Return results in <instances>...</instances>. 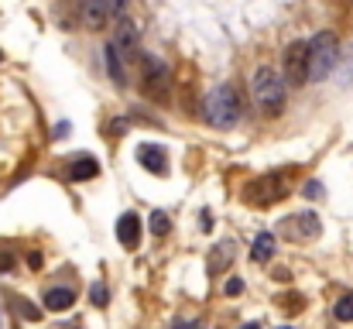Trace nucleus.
Wrapping results in <instances>:
<instances>
[{"instance_id": "nucleus-11", "label": "nucleus", "mask_w": 353, "mask_h": 329, "mask_svg": "<svg viewBox=\"0 0 353 329\" xmlns=\"http://www.w3.org/2000/svg\"><path fill=\"white\" fill-rule=\"evenodd\" d=\"M83 21H86V28H93V31H100L107 21H114L110 10H107V0H83Z\"/></svg>"}, {"instance_id": "nucleus-7", "label": "nucleus", "mask_w": 353, "mask_h": 329, "mask_svg": "<svg viewBox=\"0 0 353 329\" xmlns=\"http://www.w3.org/2000/svg\"><path fill=\"white\" fill-rule=\"evenodd\" d=\"M110 41L117 45V52L123 55V62H134V59H141V38H137V24H134L130 17H120Z\"/></svg>"}, {"instance_id": "nucleus-19", "label": "nucleus", "mask_w": 353, "mask_h": 329, "mask_svg": "<svg viewBox=\"0 0 353 329\" xmlns=\"http://www.w3.org/2000/svg\"><path fill=\"white\" fill-rule=\"evenodd\" d=\"M14 264H17V257H14V250H10V247H0V275H7V271H14Z\"/></svg>"}, {"instance_id": "nucleus-26", "label": "nucleus", "mask_w": 353, "mask_h": 329, "mask_svg": "<svg viewBox=\"0 0 353 329\" xmlns=\"http://www.w3.org/2000/svg\"><path fill=\"white\" fill-rule=\"evenodd\" d=\"M175 329H203V323H175Z\"/></svg>"}, {"instance_id": "nucleus-20", "label": "nucleus", "mask_w": 353, "mask_h": 329, "mask_svg": "<svg viewBox=\"0 0 353 329\" xmlns=\"http://www.w3.org/2000/svg\"><path fill=\"white\" fill-rule=\"evenodd\" d=\"M278 306H285L288 312H302V295H295V292H292V295L278 299Z\"/></svg>"}, {"instance_id": "nucleus-3", "label": "nucleus", "mask_w": 353, "mask_h": 329, "mask_svg": "<svg viewBox=\"0 0 353 329\" xmlns=\"http://www.w3.org/2000/svg\"><path fill=\"white\" fill-rule=\"evenodd\" d=\"M309 48H312L309 83H323L340 62V38H336V31H319L309 38Z\"/></svg>"}, {"instance_id": "nucleus-28", "label": "nucleus", "mask_w": 353, "mask_h": 329, "mask_svg": "<svg viewBox=\"0 0 353 329\" xmlns=\"http://www.w3.org/2000/svg\"><path fill=\"white\" fill-rule=\"evenodd\" d=\"M278 329H295V326H278Z\"/></svg>"}, {"instance_id": "nucleus-16", "label": "nucleus", "mask_w": 353, "mask_h": 329, "mask_svg": "<svg viewBox=\"0 0 353 329\" xmlns=\"http://www.w3.org/2000/svg\"><path fill=\"white\" fill-rule=\"evenodd\" d=\"M148 226H151V233L154 237H168V230H172V219L165 210H154L151 217H148Z\"/></svg>"}, {"instance_id": "nucleus-13", "label": "nucleus", "mask_w": 353, "mask_h": 329, "mask_svg": "<svg viewBox=\"0 0 353 329\" xmlns=\"http://www.w3.org/2000/svg\"><path fill=\"white\" fill-rule=\"evenodd\" d=\"M41 302H45L48 312H65V309L76 306V288H48Z\"/></svg>"}, {"instance_id": "nucleus-15", "label": "nucleus", "mask_w": 353, "mask_h": 329, "mask_svg": "<svg viewBox=\"0 0 353 329\" xmlns=\"http://www.w3.org/2000/svg\"><path fill=\"white\" fill-rule=\"evenodd\" d=\"M295 223V230H299V237H319V217L316 213H299V217H292Z\"/></svg>"}, {"instance_id": "nucleus-1", "label": "nucleus", "mask_w": 353, "mask_h": 329, "mask_svg": "<svg viewBox=\"0 0 353 329\" xmlns=\"http://www.w3.org/2000/svg\"><path fill=\"white\" fill-rule=\"evenodd\" d=\"M250 97L261 113L268 117H278L285 110V100H288V79L285 72H278L274 66H261L250 79Z\"/></svg>"}, {"instance_id": "nucleus-22", "label": "nucleus", "mask_w": 353, "mask_h": 329, "mask_svg": "<svg viewBox=\"0 0 353 329\" xmlns=\"http://www.w3.org/2000/svg\"><path fill=\"white\" fill-rule=\"evenodd\" d=\"M17 309H21V316H24V319H34V323H38V316H41V312H38L34 306H28L24 299H17Z\"/></svg>"}, {"instance_id": "nucleus-14", "label": "nucleus", "mask_w": 353, "mask_h": 329, "mask_svg": "<svg viewBox=\"0 0 353 329\" xmlns=\"http://www.w3.org/2000/svg\"><path fill=\"white\" fill-rule=\"evenodd\" d=\"M250 257H254L257 264L271 261V257H274V233H257L254 243H250Z\"/></svg>"}, {"instance_id": "nucleus-12", "label": "nucleus", "mask_w": 353, "mask_h": 329, "mask_svg": "<svg viewBox=\"0 0 353 329\" xmlns=\"http://www.w3.org/2000/svg\"><path fill=\"white\" fill-rule=\"evenodd\" d=\"M100 175V161L93 158V154H79L72 165H69V179L72 182H90V179H97Z\"/></svg>"}, {"instance_id": "nucleus-4", "label": "nucleus", "mask_w": 353, "mask_h": 329, "mask_svg": "<svg viewBox=\"0 0 353 329\" xmlns=\"http://www.w3.org/2000/svg\"><path fill=\"white\" fill-rule=\"evenodd\" d=\"M141 93L148 100H165L172 93V69L158 59V55H141Z\"/></svg>"}, {"instance_id": "nucleus-5", "label": "nucleus", "mask_w": 353, "mask_h": 329, "mask_svg": "<svg viewBox=\"0 0 353 329\" xmlns=\"http://www.w3.org/2000/svg\"><path fill=\"white\" fill-rule=\"evenodd\" d=\"M309 66H312V48H309L305 38H295L281 55V72H285L288 86H305L309 83Z\"/></svg>"}, {"instance_id": "nucleus-27", "label": "nucleus", "mask_w": 353, "mask_h": 329, "mask_svg": "<svg viewBox=\"0 0 353 329\" xmlns=\"http://www.w3.org/2000/svg\"><path fill=\"white\" fill-rule=\"evenodd\" d=\"M240 329H261V326L257 323H247V326H240Z\"/></svg>"}, {"instance_id": "nucleus-25", "label": "nucleus", "mask_w": 353, "mask_h": 329, "mask_svg": "<svg viewBox=\"0 0 353 329\" xmlns=\"http://www.w3.org/2000/svg\"><path fill=\"white\" fill-rule=\"evenodd\" d=\"M28 264H31V268H38V264H41V254H38V250H31V254H28Z\"/></svg>"}, {"instance_id": "nucleus-17", "label": "nucleus", "mask_w": 353, "mask_h": 329, "mask_svg": "<svg viewBox=\"0 0 353 329\" xmlns=\"http://www.w3.org/2000/svg\"><path fill=\"white\" fill-rule=\"evenodd\" d=\"M333 316H336L340 323H353V292H350V295H343V299H336Z\"/></svg>"}, {"instance_id": "nucleus-9", "label": "nucleus", "mask_w": 353, "mask_h": 329, "mask_svg": "<svg viewBox=\"0 0 353 329\" xmlns=\"http://www.w3.org/2000/svg\"><path fill=\"white\" fill-rule=\"evenodd\" d=\"M103 62H107V76H110V83H114L117 90H123V86H127V66H123V55L117 52L114 41L103 45Z\"/></svg>"}, {"instance_id": "nucleus-2", "label": "nucleus", "mask_w": 353, "mask_h": 329, "mask_svg": "<svg viewBox=\"0 0 353 329\" xmlns=\"http://www.w3.org/2000/svg\"><path fill=\"white\" fill-rule=\"evenodd\" d=\"M203 120L216 130H230L240 120V93L234 83H220L206 93L203 100Z\"/></svg>"}, {"instance_id": "nucleus-24", "label": "nucleus", "mask_w": 353, "mask_h": 329, "mask_svg": "<svg viewBox=\"0 0 353 329\" xmlns=\"http://www.w3.org/2000/svg\"><path fill=\"white\" fill-rule=\"evenodd\" d=\"M240 292H243V281H240V278H230V281H227V295H240Z\"/></svg>"}, {"instance_id": "nucleus-18", "label": "nucleus", "mask_w": 353, "mask_h": 329, "mask_svg": "<svg viewBox=\"0 0 353 329\" xmlns=\"http://www.w3.org/2000/svg\"><path fill=\"white\" fill-rule=\"evenodd\" d=\"M90 302H93L97 309H107V302H110V292H107V285H103V281H97V285L90 288Z\"/></svg>"}, {"instance_id": "nucleus-10", "label": "nucleus", "mask_w": 353, "mask_h": 329, "mask_svg": "<svg viewBox=\"0 0 353 329\" xmlns=\"http://www.w3.org/2000/svg\"><path fill=\"white\" fill-rule=\"evenodd\" d=\"M117 240L127 250L137 247V240H141V217H137V213H123V217L117 219Z\"/></svg>"}, {"instance_id": "nucleus-21", "label": "nucleus", "mask_w": 353, "mask_h": 329, "mask_svg": "<svg viewBox=\"0 0 353 329\" xmlns=\"http://www.w3.org/2000/svg\"><path fill=\"white\" fill-rule=\"evenodd\" d=\"M302 196L305 199H323V182H305L302 186Z\"/></svg>"}, {"instance_id": "nucleus-23", "label": "nucleus", "mask_w": 353, "mask_h": 329, "mask_svg": "<svg viewBox=\"0 0 353 329\" xmlns=\"http://www.w3.org/2000/svg\"><path fill=\"white\" fill-rule=\"evenodd\" d=\"M123 7H127V0H107V10H110V17H114V21L123 17Z\"/></svg>"}, {"instance_id": "nucleus-6", "label": "nucleus", "mask_w": 353, "mask_h": 329, "mask_svg": "<svg viewBox=\"0 0 353 329\" xmlns=\"http://www.w3.org/2000/svg\"><path fill=\"white\" fill-rule=\"evenodd\" d=\"M281 196H285V175H264L247 186V203H254V206H271Z\"/></svg>"}, {"instance_id": "nucleus-8", "label": "nucleus", "mask_w": 353, "mask_h": 329, "mask_svg": "<svg viewBox=\"0 0 353 329\" xmlns=\"http://www.w3.org/2000/svg\"><path fill=\"white\" fill-rule=\"evenodd\" d=\"M137 161L151 175H168V154L161 144H137Z\"/></svg>"}]
</instances>
